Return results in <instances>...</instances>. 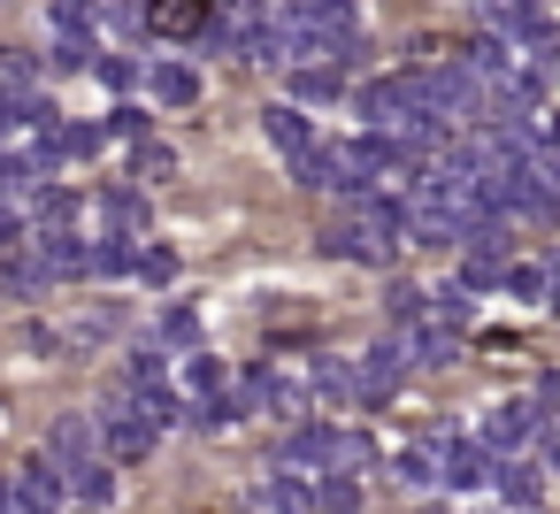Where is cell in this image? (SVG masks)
Masks as SVG:
<instances>
[{"label": "cell", "instance_id": "16", "mask_svg": "<svg viewBox=\"0 0 560 514\" xmlns=\"http://www.w3.org/2000/svg\"><path fill=\"white\" fill-rule=\"evenodd\" d=\"M338 93H346V70H338V62L292 70V101H300V108H323V101H338Z\"/></svg>", "mask_w": 560, "mask_h": 514}, {"label": "cell", "instance_id": "11", "mask_svg": "<svg viewBox=\"0 0 560 514\" xmlns=\"http://www.w3.org/2000/svg\"><path fill=\"white\" fill-rule=\"evenodd\" d=\"M47 460L70 476V468H85V460H101V430L85 422V414H62L55 430H47Z\"/></svg>", "mask_w": 560, "mask_h": 514}, {"label": "cell", "instance_id": "40", "mask_svg": "<svg viewBox=\"0 0 560 514\" xmlns=\"http://www.w3.org/2000/svg\"><path fill=\"white\" fill-rule=\"evenodd\" d=\"M506 292H514V300H537V292H545V269H514Z\"/></svg>", "mask_w": 560, "mask_h": 514}, {"label": "cell", "instance_id": "32", "mask_svg": "<svg viewBox=\"0 0 560 514\" xmlns=\"http://www.w3.org/2000/svg\"><path fill=\"white\" fill-rule=\"evenodd\" d=\"M93 78H101L108 93H131V85L147 78V62H131V55H101V62H93Z\"/></svg>", "mask_w": 560, "mask_h": 514}, {"label": "cell", "instance_id": "44", "mask_svg": "<svg viewBox=\"0 0 560 514\" xmlns=\"http://www.w3.org/2000/svg\"><path fill=\"white\" fill-rule=\"evenodd\" d=\"M78 514H101V506H78Z\"/></svg>", "mask_w": 560, "mask_h": 514}, {"label": "cell", "instance_id": "12", "mask_svg": "<svg viewBox=\"0 0 560 514\" xmlns=\"http://www.w3.org/2000/svg\"><path fill=\"white\" fill-rule=\"evenodd\" d=\"M315 506H323V483L307 468H277L261 483V514H315Z\"/></svg>", "mask_w": 560, "mask_h": 514}, {"label": "cell", "instance_id": "41", "mask_svg": "<svg viewBox=\"0 0 560 514\" xmlns=\"http://www.w3.org/2000/svg\"><path fill=\"white\" fill-rule=\"evenodd\" d=\"M139 177H170V147H139Z\"/></svg>", "mask_w": 560, "mask_h": 514}, {"label": "cell", "instance_id": "13", "mask_svg": "<svg viewBox=\"0 0 560 514\" xmlns=\"http://www.w3.org/2000/svg\"><path fill=\"white\" fill-rule=\"evenodd\" d=\"M62 491H70V476L39 453V460H24V476H16V506L24 514H62Z\"/></svg>", "mask_w": 560, "mask_h": 514}, {"label": "cell", "instance_id": "6", "mask_svg": "<svg viewBox=\"0 0 560 514\" xmlns=\"http://www.w3.org/2000/svg\"><path fill=\"white\" fill-rule=\"evenodd\" d=\"M154 414L139 407V399H124V392H108V407H101V453H116V460H147L154 453Z\"/></svg>", "mask_w": 560, "mask_h": 514}, {"label": "cell", "instance_id": "20", "mask_svg": "<svg viewBox=\"0 0 560 514\" xmlns=\"http://www.w3.org/2000/svg\"><path fill=\"white\" fill-rule=\"evenodd\" d=\"M154 101H162V108H192V101H200V70H192V62H162V70H154Z\"/></svg>", "mask_w": 560, "mask_h": 514}, {"label": "cell", "instance_id": "23", "mask_svg": "<svg viewBox=\"0 0 560 514\" xmlns=\"http://www.w3.org/2000/svg\"><path fill=\"white\" fill-rule=\"evenodd\" d=\"M491 483H499V499H506V506H537V499H545L537 468H522V460H499V468H491Z\"/></svg>", "mask_w": 560, "mask_h": 514}, {"label": "cell", "instance_id": "30", "mask_svg": "<svg viewBox=\"0 0 560 514\" xmlns=\"http://www.w3.org/2000/svg\"><path fill=\"white\" fill-rule=\"evenodd\" d=\"M323 506H330V514H353V506H361V468H330V476H323Z\"/></svg>", "mask_w": 560, "mask_h": 514}, {"label": "cell", "instance_id": "36", "mask_svg": "<svg viewBox=\"0 0 560 514\" xmlns=\"http://www.w3.org/2000/svg\"><path fill=\"white\" fill-rule=\"evenodd\" d=\"M108 139H131V147H147V108H116V116H108Z\"/></svg>", "mask_w": 560, "mask_h": 514}, {"label": "cell", "instance_id": "25", "mask_svg": "<svg viewBox=\"0 0 560 514\" xmlns=\"http://www.w3.org/2000/svg\"><path fill=\"white\" fill-rule=\"evenodd\" d=\"M399 476H407L415 491H445V468H438V453H430L422 437H415V445L399 453Z\"/></svg>", "mask_w": 560, "mask_h": 514}, {"label": "cell", "instance_id": "39", "mask_svg": "<svg viewBox=\"0 0 560 514\" xmlns=\"http://www.w3.org/2000/svg\"><path fill=\"white\" fill-rule=\"evenodd\" d=\"M460 284H468V292H491V284H499V261H476V254H468V269H460Z\"/></svg>", "mask_w": 560, "mask_h": 514}, {"label": "cell", "instance_id": "22", "mask_svg": "<svg viewBox=\"0 0 560 514\" xmlns=\"http://www.w3.org/2000/svg\"><path fill=\"white\" fill-rule=\"evenodd\" d=\"M93 277H139V238L108 231V238L93 246Z\"/></svg>", "mask_w": 560, "mask_h": 514}, {"label": "cell", "instance_id": "14", "mask_svg": "<svg viewBox=\"0 0 560 514\" xmlns=\"http://www.w3.org/2000/svg\"><path fill=\"white\" fill-rule=\"evenodd\" d=\"M238 392H246V407H277V414H300V399H307V392H300L292 376H277L269 361H254V369L238 376Z\"/></svg>", "mask_w": 560, "mask_h": 514}, {"label": "cell", "instance_id": "5", "mask_svg": "<svg viewBox=\"0 0 560 514\" xmlns=\"http://www.w3.org/2000/svg\"><path fill=\"white\" fill-rule=\"evenodd\" d=\"M422 445L438 453V468H445V491H476V483L491 476V453H483V437H468V430H453V422H430V430H422Z\"/></svg>", "mask_w": 560, "mask_h": 514}, {"label": "cell", "instance_id": "3", "mask_svg": "<svg viewBox=\"0 0 560 514\" xmlns=\"http://www.w3.org/2000/svg\"><path fill=\"white\" fill-rule=\"evenodd\" d=\"M407 369H415V353H407V330H384V338L361 353V369H353V384H361V407H392V399H399V384H407Z\"/></svg>", "mask_w": 560, "mask_h": 514}, {"label": "cell", "instance_id": "4", "mask_svg": "<svg viewBox=\"0 0 560 514\" xmlns=\"http://www.w3.org/2000/svg\"><path fill=\"white\" fill-rule=\"evenodd\" d=\"M545 422H552V407H545L537 392H529V399H506V407L483 414V453H491V460H514L529 437H545Z\"/></svg>", "mask_w": 560, "mask_h": 514}, {"label": "cell", "instance_id": "26", "mask_svg": "<svg viewBox=\"0 0 560 514\" xmlns=\"http://www.w3.org/2000/svg\"><path fill=\"white\" fill-rule=\"evenodd\" d=\"M70 491H78L85 506H108V499H116V468H108V460H85V468H70Z\"/></svg>", "mask_w": 560, "mask_h": 514}, {"label": "cell", "instance_id": "2", "mask_svg": "<svg viewBox=\"0 0 560 514\" xmlns=\"http://www.w3.org/2000/svg\"><path fill=\"white\" fill-rule=\"evenodd\" d=\"M353 108H361L369 131H407V116H422L430 101H422L415 70H399V78H369V85L353 93Z\"/></svg>", "mask_w": 560, "mask_h": 514}, {"label": "cell", "instance_id": "1", "mask_svg": "<svg viewBox=\"0 0 560 514\" xmlns=\"http://www.w3.org/2000/svg\"><path fill=\"white\" fill-rule=\"evenodd\" d=\"M116 392H124V399H139L162 430H170V422H192V407L177 399V384H170V361H162V353H131V361L116 369Z\"/></svg>", "mask_w": 560, "mask_h": 514}, {"label": "cell", "instance_id": "9", "mask_svg": "<svg viewBox=\"0 0 560 514\" xmlns=\"http://www.w3.org/2000/svg\"><path fill=\"white\" fill-rule=\"evenodd\" d=\"M101 147H108V124H62V116H55V131H47L32 154L55 170V162H93Z\"/></svg>", "mask_w": 560, "mask_h": 514}, {"label": "cell", "instance_id": "8", "mask_svg": "<svg viewBox=\"0 0 560 514\" xmlns=\"http://www.w3.org/2000/svg\"><path fill=\"white\" fill-rule=\"evenodd\" d=\"M32 269H39L47 284H70V277H93V246H85L78 231H39V254H32Z\"/></svg>", "mask_w": 560, "mask_h": 514}, {"label": "cell", "instance_id": "37", "mask_svg": "<svg viewBox=\"0 0 560 514\" xmlns=\"http://www.w3.org/2000/svg\"><path fill=\"white\" fill-rule=\"evenodd\" d=\"M162 338H170V346H192V338H200V315H192V307H170V315H162Z\"/></svg>", "mask_w": 560, "mask_h": 514}, {"label": "cell", "instance_id": "29", "mask_svg": "<svg viewBox=\"0 0 560 514\" xmlns=\"http://www.w3.org/2000/svg\"><path fill=\"white\" fill-rule=\"evenodd\" d=\"M32 124H47V108H39L32 93H0V139H16V131H32Z\"/></svg>", "mask_w": 560, "mask_h": 514}, {"label": "cell", "instance_id": "28", "mask_svg": "<svg viewBox=\"0 0 560 514\" xmlns=\"http://www.w3.org/2000/svg\"><path fill=\"white\" fill-rule=\"evenodd\" d=\"M238 414H246V392H238V384H231V392H215V399H200V407H192V422H200V430H231V422H238Z\"/></svg>", "mask_w": 560, "mask_h": 514}, {"label": "cell", "instance_id": "42", "mask_svg": "<svg viewBox=\"0 0 560 514\" xmlns=\"http://www.w3.org/2000/svg\"><path fill=\"white\" fill-rule=\"evenodd\" d=\"M537 399H545V407H560V369H545V384H537Z\"/></svg>", "mask_w": 560, "mask_h": 514}, {"label": "cell", "instance_id": "27", "mask_svg": "<svg viewBox=\"0 0 560 514\" xmlns=\"http://www.w3.org/2000/svg\"><path fill=\"white\" fill-rule=\"evenodd\" d=\"M468 315H476V307H468V284H438V292H430V323L468 330Z\"/></svg>", "mask_w": 560, "mask_h": 514}, {"label": "cell", "instance_id": "21", "mask_svg": "<svg viewBox=\"0 0 560 514\" xmlns=\"http://www.w3.org/2000/svg\"><path fill=\"white\" fill-rule=\"evenodd\" d=\"M307 392H315V399H330V407L361 399V384H353V361H315V369H307Z\"/></svg>", "mask_w": 560, "mask_h": 514}, {"label": "cell", "instance_id": "18", "mask_svg": "<svg viewBox=\"0 0 560 514\" xmlns=\"http://www.w3.org/2000/svg\"><path fill=\"white\" fill-rule=\"evenodd\" d=\"M407 353H415V369H445V361H460V330L422 323V330H407Z\"/></svg>", "mask_w": 560, "mask_h": 514}, {"label": "cell", "instance_id": "19", "mask_svg": "<svg viewBox=\"0 0 560 514\" xmlns=\"http://www.w3.org/2000/svg\"><path fill=\"white\" fill-rule=\"evenodd\" d=\"M154 32L200 39V32H208V0H154Z\"/></svg>", "mask_w": 560, "mask_h": 514}, {"label": "cell", "instance_id": "17", "mask_svg": "<svg viewBox=\"0 0 560 514\" xmlns=\"http://www.w3.org/2000/svg\"><path fill=\"white\" fill-rule=\"evenodd\" d=\"M101 215H108V231L139 238V231H147V192H139V185H108V192H101Z\"/></svg>", "mask_w": 560, "mask_h": 514}, {"label": "cell", "instance_id": "15", "mask_svg": "<svg viewBox=\"0 0 560 514\" xmlns=\"http://www.w3.org/2000/svg\"><path fill=\"white\" fill-rule=\"evenodd\" d=\"M47 32L62 47H93L101 39V9H93V0H47Z\"/></svg>", "mask_w": 560, "mask_h": 514}, {"label": "cell", "instance_id": "7", "mask_svg": "<svg viewBox=\"0 0 560 514\" xmlns=\"http://www.w3.org/2000/svg\"><path fill=\"white\" fill-rule=\"evenodd\" d=\"M323 246H330L338 261H369V269H384V261L399 254V238H384V231H376L361 208H353V215H338V223L323 231Z\"/></svg>", "mask_w": 560, "mask_h": 514}, {"label": "cell", "instance_id": "43", "mask_svg": "<svg viewBox=\"0 0 560 514\" xmlns=\"http://www.w3.org/2000/svg\"><path fill=\"white\" fill-rule=\"evenodd\" d=\"M545 468H560V422H545Z\"/></svg>", "mask_w": 560, "mask_h": 514}, {"label": "cell", "instance_id": "24", "mask_svg": "<svg viewBox=\"0 0 560 514\" xmlns=\"http://www.w3.org/2000/svg\"><path fill=\"white\" fill-rule=\"evenodd\" d=\"M177 376H185V392H200V399H215V392H231V369H223L215 353H192V361H185Z\"/></svg>", "mask_w": 560, "mask_h": 514}, {"label": "cell", "instance_id": "33", "mask_svg": "<svg viewBox=\"0 0 560 514\" xmlns=\"http://www.w3.org/2000/svg\"><path fill=\"white\" fill-rule=\"evenodd\" d=\"M101 24H108L116 39H139V32H154V9H131V0H116V9H108Z\"/></svg>", "mask_w": 560, "mask_h": 514}, {"label": "cell", "instance_id": "31", "mask_svg": "<svg viewBox=\"0 0 560 514\" xmlns=\"http://www.w3.org/2000/svg\"><path fill=\"white\" fill-rule=\"evenodd\" d=\"M39 70H47V62H39V55H24V47L0 55V85H9V93H32V85H39Z\"/></svg>", "mask_w": 560, "mask_h": 514}, {"label": "cell", "instance_id": "35", "mask_svg": "<svg viewBox=\"0 0 560 514\" xmlns=\"http://www.w3.org/2000/svg\"><path fill=\"white\" fill-rule=\"evenodd\" d=\"M139 277H147V284H170V277H177V254H170V246H139Z\"/></svg>", "mask_w": 560, "mask_h": 514}, {"label": "cell", "instance_id": "10", "mask_svg": "<svg viewBox=\"0 0 560 514\" xmlns=\"http://www.w3.org/2000/svg\"><path fill=\"white\" fill-rule=\"evenodd\" d=\"M261 131H269V147L284 154V162H300V154H315L323 139H315V124H307V108L300 101H277L269 116H261Z\"/></svg>", "mask_w": 560, "mask_h": 514}, {"label": "cell", "instance_id": "38", "mask_svg": "<svg viewBox=\"0 0 560 514\" xmlns=\"http://www.w3.org/2000/svg\"><path fill=\"white\" fill-rule=\"evenodd\" d=\"M24 254V215H9V208H0V269H9Z\"/></svg>", "mask_w": 560, "mask_h": 514}, {"label": "cell", "instance_id": "34", "mask_svg": "<svg viewBox=\"0 0 560 514\" xmlns=\"http://www.w3.org/2000/svg\"><path fill=\"white\" fill-rule=\"evenodd\" d=\"M78 223V200L70 192H39V231H70Z\"/></svg>", "mask_w": 560, "mask_h": 514}]
</instances>
